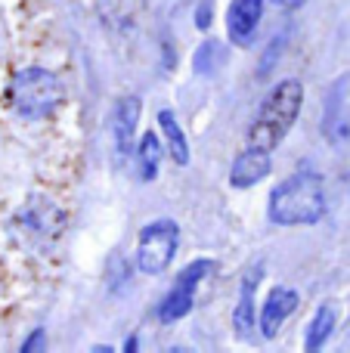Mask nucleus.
<instances>
[{"mask_svg": "<svg viewBox=\"0 0 350 353\" xmlns=\"http://www.w3.org/2000/svg\"><path fill=\"white\" fill-rule=\"evenodd\" d=\"M260 273L264 270L254 267L251 276H245L242 279V294H239V304H236V313H233V329L239 338H248L254 329V323H258V310H254V288H258L260 282Z\"/></svg>", "mask_w": 350, "mask_h": 353, "instance_id": "nucleus-9", "label": "nucleus"}, {"mask_svg": "<svg viewBox=\"0 0 350 353\" xmlns=\"http://www.w3.org/2000/svg\"><path fill=\"white\" fill-rule=\"evenodd\" d=\"M304 105V84L295 78H285L264 97L258 115H254L251 128H248V146L258 149H276L285 140L291 128H295L298 115Z\"/></svg>", "mask_w": 350, "mask_h": 353, "instance_id": "nucleus-2", "label": "nucleus"}, {"mask_svg": "<svg viewBox=\"0 0 350 353\" xmlns=\"http://www.w3.org/2000/svg\"><path fill=\"white\" fill-rule=\"evenodd\" d=\"M136 124H140V99L124 97L115 105V118H112V134H115V149L118 155H127L134 149Z\"/></svg>", "mask_w": 350, "mask_h": 353, "instance_id": "nucleus-8", "label": "nucleus"}, {"mask_svg": "<svg viewBox=\"0 0 350 353\" xmlns=\"http://www.w3.org/2000/svg\"><path fill=\"white\" fill-rule=\"evenodd\" d=\"M335 325H338V307H335V304H322L320 310H316V316L310 319V325H307V341H304V347H307V350H320L322 344L332 338Z\"/></svg>", "mask_w": 350, "mask_h": 353, "instance_id": "nucleus-11", "label": "nucleus"}, {"mask_svg": "<svg viewBox=\"0 0 350 353\" xmlns=\"http://www.w3.org/2000/svg\"><path fill=\"white\" fill-rule=\"evenodd\" d=\"M273 3H276L279 10H298V6H301L304 0H273Z\"/></svg>", "mask_w": 350, "mask_h": 353, "instance_id": "nucleus-18", "label": "nucleus"}, {"mask_svg": "<svg viewBox=\"0 0 350 353\" xmlns=\"http://www.w3.org/2000/svg\"><path fill=\"white\" fill-rule=\"evenodd\" d=\"M192 304H196V292L180 282H174V288L167 292V298L161 301L158 307V323H177L186 313H192Z\"/></svg>", "mask_w": 350, "mask_h": 353, "instance_id": "nucleus-12", "label": "nucleus"}, {"mask_svg": "<svg viewBox=\"0 0 350 353\" xmlns=\"http://www.w3.org/2000/svg\"><path fill=\"white\" fill-rule=\"evenodd\" d=\"M37 347H43V329H37L34 335H31V341L22 344V350H37Z\"/></svg>", "mask_w": 350, "mask_h": 353, "instance_id": "nucleus-17", "label": "nucleus"}, {"mask_svg": "<svg viewBox=\"0 0 350 353\" xmlns=\"http://www.w3.org/2000/svg\"><path fill=\"white\" fill-rule=\"evenodd\" d=\"M270 149H258V146H248L245 152H239V159L233 161L229 168V183L236 189H251L270 174Z\"/></svg>", "mask_w": 350, "mask_h": 353, "instance_id": "nucleus-7", "label": "nucleus"}, {"mask_svg": "<svg viewBox=\"0 0 350 353\" xmlns=\"http://www.w3.org/2000/svg\"><path fill=\"white\" fill-rule=\"evenodd\" d=\"M158 124H161V134H165V140H167V152H171L174 165H189V143H186V134H183V128H180V121L174 118V112L161 109Z\"/></svg>", "mask_w": 350, "mask_h": 353, "instance_id": "nucleus-10", "label": "nucleus"}, {"mask_svg": "<svg viewBox=\"0 0 350 353\" xmlns=\"http://www.w3.org/2000/svg\"><path fill=\"white\" fill-rule=\"evenodd\" d=\"M227 62V50H223L220 41H214V37H208V41L198 43L196 56H192V68H196V74H214L217 68Z\"/></svg>", "mask_w": 350, "mask_h": 353, "instance_id": "nucleus-14", "label": "nucleus"}, {"mask_svg": "<svg viewBox=\"0 0 350 353\" xmlns=\"http://www.w3.org/2000/svg\"><path fill=\"white\" fill-rule=\"evenodd\" d=\"M264 19V0H233L227 10V34L236 47H248Z\"/></svg>", "mask_w": 350, "mask_h": 353, "instance_id": "nucleus-5", "label": "nucleus"}, {"mask_svg": "<svg viewBox=\"0 0 350 353\" xmlns=\"http://www.w3.org/2000/svg\"><path fill=\"white\" fill-rule=\"evenodd\" d=\"M10 103L16 109V115L28 118V121L50 118L62 103V81L47 68H22V72L12 74Z\"/></svg>", "mask_w": 350, "mask_h": 353, "instance_id": "nucleus-3", "label": "nucleus"}, {"mask_svg": "<svg viewBox=\"0 0 350 353\" xmlns=\"http://www.w3.org/2000/svg\"><path fill=\"white\" fill-rule=\"evenodd\" d=\"M214 273V261H208V257H202V261H192L189 267H183L180 270V276H177V282L180 285H186V288H192L196 292L198 285H202L208 276Z\"/></svg>", "mask_w": 350, "mask_h": 353, "instance_id": "nucleus-15", "label": "nucleus"}, {"mask_svg": "<svg viewBox=\"0 0 350 353\" xmlns=\"http://www.w3.org/2000/svg\"><path fill=\"white\" fill-rule=\"evenodd\" d=\"M301 298H298L295 288L289 285H276L264 301V310H260V335L264 338H276L279 329L285 325V319L298 310Z\"/></svg>", "mask_w": 350, "mask_h": 353, "instance_id": "nucleus-6", "label": "nucleus"}, {"mask_svg": "<svg viewBox=\"0 0 350 353\" xmlns=\"http://www.w3.org/2000/svg\"><path fill=\"white\" fill-rule=\"evenodd\" d=\"M270 220L279 226H307L320 223L326 214V186L313 171L291 174L270 192Z\"/></svg>", "mask_w": 350, "mask_h": 353, "instance_id": "nucleus-1", "label": "nucleus"}, {"mask_svg": "<svg viewBox=\"0 0 350 353\" xmlns=\"http://www.w3.org/2000/svg\"><path fill=\"white\" fill-rule=\"evenodd\" d=\"M180 248V226L174 220L161 217L152 220L149 226L140 230V242H136V267L146 276H161L174 263V254Z\"/></svg>", "mask_w": 350, "mask_h": 353, "instance_id": "nucleus-4", "label": "nucleus"}, {"mask_svg": "<svg viewBox=\"0 0 350 353\" xmlns=\"http://www.w3.org/2000/svg\"><path fill=\"white\" fill-rule=\"evenodd\" d=\"M196 25H198V28H202V31L211 25V6H208V3H205L202 10H196Z\"/></svg>", "mask_w": 350, "mask_h": 353, "instance_id": "nucleus-16", "label": "nucleus"}, {"mask_svg": "<svg viewBox=\"0 0 350 353\" xmlns=\"http://www.w3.org/2000/svg\"><path fill=\"white\" fill-rule=\"evenodd\" d=\"M136 165H140V176L143 180H155L158 176V165H161V140L146 130V134L136 140Z\"/></svg>", "mask_w": 350, "mask_h": 353, "instance_id": "nucleus-13", "label": "nucleus"}]
</instances>
